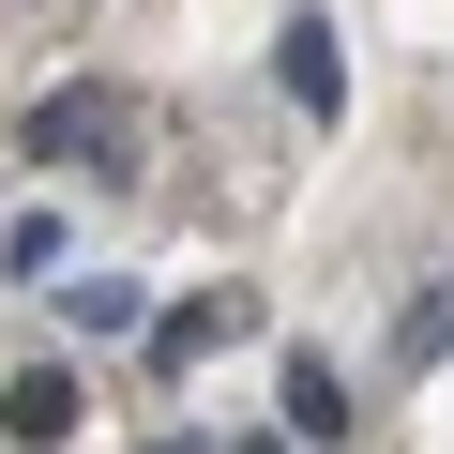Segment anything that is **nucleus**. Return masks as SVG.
Here are the masks:
<instances>
[{"label":"nucleus","mask_w":454,"mask_h":454,"mask_svg":"<svg viewBox=\"0 0 454 454\" xmlns=\"http://www.w3.org/2000/svg\"><path fill=\"white\" fill-rule=\"evenodd\" d=\"M61 333H137V288H121V273H76V288H61Z\"/></svg>","instance_id":"nucleus-5"},{"label":"nucleus","mask_w":454,"mask_h":454,"mask_svg":"<svg viewBox=\"0 0 454 454\" xmlns=\"http://www.w3.org/2000/svg\"><path fill=\"white\" fill-rule=\"evenodd\" d=\"M273 76H288V106H303V121H333V91H348L333 16H288V31H273Z\"/></svg>","instance_id":"nucleus-3"},{"label":"nucleus","mask_w":454,"mask_h":454,"mask_svg":"<svg viewBox=\"0 0 454 454\" xmlns=\"http://www.w3.org/2000/svg\"><path fill=\"white\" fill-rule=\"evenodd\" d=\"M152 454H212V439H152Z\"/></svg>","instance_id":"nucleus-8"},{"label":"nucleus","mask_w":454,"mask_h":454,"mask_svg":"<svg viewBox=\"0 0 454 454\" xmlns=\"http://www.w3.org/2000/svg\"><path fill=\"white\" fill-rule=\"evenodd\" d=\"M273 394H288V439H348V379H333L318 348H288V379H273Z\"/></svg>","instance_id":"nucleus-4"},{"label":"nucleus","mask_w":454,"mask_h":454,"mask_svg":"<svg viewBox=\"0 0 454 454\" xmlns=\"http://www.w3.org/2000/svg\"><path fill=\"white\" fill-rule=\"evenodd\" d=\"M439 348H454V273H439V288L394 318V364H439Z\"/></svg>","instance_id":"nucleus-6"},{"label":"nucleus","mask_w":454,"mask_h":454,"mask_svg":"<svg viewBox=\"0 0 454 454\" xmlns=\"http://www.w3.org/2000/svg\"><path fill=\"white\" fill-rule=\"evenodd\" d=\"M212 454H288V439H212Z\"/></svg>","instance_id":"nucleus-7"},{"label":"nucleus","mask_w":454,"mask_h":454,"mask_svg":"<svg viewBox=\"0 0 454 454\" xmlns=\"http://www.w3.org/2000/svg\"><path fill=\"white\" fill-rule=\"evenodd\" d=\"M16 152H31V167H76V152H106V167H137V106H121L106 76H76V91H46V106L16 121Z\"/></svg>","instance_id":"nucleus-1"},{"label":"nucleus","mask_w":454,"mask_h":454,"mask_svg":"<svg viewBox=\"0 0 454 454\" xmlns=\"http://www.w3.org/2000/svg\"><path fill=\"white\" fill-rule=\"evenodd\" d=\"M0 439H16V454H61L76 439V379L61 364H16V379H0Z\"/></svg>","instance_id":"nucleus-2"}]
</instances>
